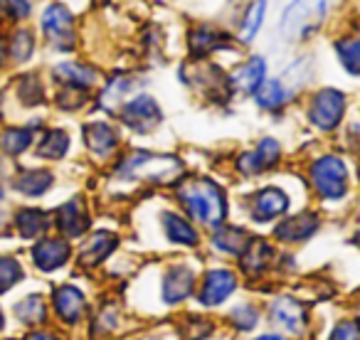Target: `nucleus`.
<instances>
[{
  "label": "nucleus",
  "instance_id": "obj_1",
  "mask_svg": "<svg viewBox=\"0 0 360 340\" xmlns=\"http://www.w3.org/2000/svg\"><path fill=\"white\" fill-rule=\"evenodd\" d=\"M335 22V0H284L271 18V37L281 45L311 47Z\"/></svg>",
  "mask_w": 360,
  "mask_h": 340
},
{
  "label": "nucleus",
  "instance_id": "obj_2",
  "mask_svg": "<svg viewBox=\"0 0 360 340\" xmlns=\"http://www.w3.org/2000/svg\"><path fill=\"white\" fill-rule=\"evenodd\" d=\"M170 190L178 202V210L191 217L200 230H212L230 217V197L225 185L215 178L186 173Z\"/></svg>",
  "mask_w": 360,
  "mask_h": 340
},
{
  "label": "nucleus",
  "instance_id": "obj_3",
  "mask_svg": "<svg viewBox=\"0 0 360 340\" xmlns=\"http://www.w3.org/2000/svg\"><path fill=\"white\" fill-rule=\"evenodd\" d=\"M188 173L186 160L175 153L136 148L119 155L114 165V178L121 183H143L155 188H173Z\"/></svg>",
  "mask_w": 360,
  "mask_h": 340
},
{
  "label": "nucleus",
  "instance_id": "obj_4",
  "mask_svg": "<svg viewBox=\"0 0 360 340\" xmlns=\"http://www.w3.org/2000/svg\"><path fill=\"white\" fill-rule=\"evenodd\" d=\"M183 55L191 60H235L242 52L230 25L215 18H191L183 25Z\"/></svg>",
  "mask_w": 360,
  "mask_h": 340
},
{
  "label": "nucleus",
  "instance_id": "obj_5",
  "mask_svg": "<svg viewBox=\"0 0 360 340\" xmlns=\"http://www.w3.org/2000/svg\"><path fill=\"white\" fill-rule=\"evenodd\" d=\"M350 109V91L338 84H319L306 91L304 119L321 136H333L343 129Z\"/></svg>",
  "mask_w": 360,
  "mask_h": 340
},
{
  "label": "nucleus",
  "instance_id": "obj_6",
  "mask_svg": "<svg viewBox=\"0 0 360 340\" xmlns=\"http://www.w3.org/2000/svg\"><path fill=\"white\" fill-rule=\"evenodd\" d=\"M309 190L321 200V205L343 202L350 190V165L340 153H321L306 165Z\"/></svg>",
  "mask_w": 360,
  "mask_h": 340
},
{
  "label": "nucleus",
  "instance_id": "obj_7",
  "mask_svg": "<svg viewBox=\"0 0 360 340\" xmlns=\"http://www.w3.org/2000/svg\"><path fill=\"white\" fill-rule=\"evenodd\" d=\"M180 84L188 89L202 94L207 101H217V104H227L235 99L232 94L230 79H227V65L217 60H191L183 57L175 70Z\"/></svg>",
  "mask_w": 360,
  "mask_h": 340
},
{
  "label": "nucleus",
  "instance_id": "obj_8",
  "mask_svg": "<svg viewBox=\"0 0 360 340\" xmlns=\"http://www.w3.org/2000/svg\"><path fill=\"white\" fill-rule=\"evenodd\" d=\"M274 0H232V13L225 18L242 50H252L269 32Z\"/></svg>",
  "mask_w": 360,
  "mask_h": 340
},
{
  "label": "nucleus",
  "instance_id": "obj_9",
  "mask_svg": "<svg viewBox=\"0 0 360 340\" xmlns=\"http://www.w3.org/2000/svg\"><path fill=\"white\" fill-rule=\"evenodd\" d=\"M40 32L42 40L50 50L72 55L79 42V30H77V15L67 3L55 0L47 3L40 13Z\"/></svg>",
  "mask_w": 360,
  "mask_h": 340
},
{
  "label": "nucleus",
  "instance_id": "obj_10",
  "mask_svg": "<svg viewBox=\"0 0 360 340\" xmlns=\"http://www.w3.org/2000/svg\"><path fill=\"white\" fill-rule=\"evenodd\" d=\"M271 74V60L266 52L257 50H242L235 60L227 65V79H230L232 94L242 99H252L257 89L266 81Z\"/></svg>",
  "mask_w": 360,
  "mask_h": 340
},
{
  "label": "nucleus",
  "instance_id": "obj_11",
  "mask_svg": "<svg viewBox=\"0 0 360 340\" xmlns=\"http://www.w3.org/2000/svg\"><path fill=\"white\" fill-rule=\"evenodd\" d=\"M116 121L124 126L129 133L134 136H150L153 131H158L165 121V111L160 106V101L150 94L148 89L136 91L131 99H126L121 104V109L116 111Z\"/></svg>",
  "mask_w": 360,
  "mask_h": 340
},
{
  "label": "nucleus",
  "instance_id": "obj_12",
  "mask_svg": "<svg viewBox=\"0 0 360 340\" xmlns=\"http://www.w3.org/2000/svg\"><path fill=\"white\" fill-rule=\"evenodd\" d=\"M328 52L340 74L360 81V25L355 18L345 15L343 25H333L326 35Z\"/></svg>",
  "mask_w": 360,
  "mask_h": 340
},
{
  "label": "nucleus",
  "instance_id": "obj_13",
  "mask_svg": "<svg viewBox=\"0 0 360 340\" xmlns=\"http://www.w3.org/2000/svg\"><path fill=\"white\" fill-rule=\"evenodd\" d=\"M291 210H294V200H291L289 190H286L284 185H276V183H266V185L257 188L245 200L247 220L259 227H264V225L274 227L276 222L289 215Z\"/></svg>",
  "mask_w": 360,
  "mask_h": 340
},
{
  "label": "nucleus",
  "instance_id": "obj_14",
  "mask_svg": "<svg viewBox=\"0 0 360 340\" xmlns=\"http://www.w3.org/2000/svg\"><path fill=\"white\" fill-rule=\"evenodd\" d=\"M281 160H284V143L274 136H262L252 148L237 155L235 170L245 181H255V178H262L274 168H279Z\"/></svg>",
  "mask_w": 360,
  "mask_h": 340
},
{
  "label": "nucleus",
  "instance_id": "obj_15",
  "mask_svg": "<svg viewBox=\"0 0 360 340\" xmlns=\"http://www.w3.org/2000/svg\"><path fill=\"white\" fill-rule=\"evenodd\" d=\"M323 227V215L316 210H291L286 217H281L274 227H271V237H274L279 244L294 247V244H304V242L314 240L316 235Z\"/></svg>",
  "mask_w": 360,
  "mask_h": 340
},
{
  "label": "nucleus",
  "instance_id": "obj_16",
  "mask_svg": "<svg viewBox=\"0 0 360 340\" xmlns=\"http://www.w3.org/2000/svg\"><path fill=\"white\" fill-rule=\"evenodd\" d=\"M143 89V74L139 70H116L109 77H104L99 91V109L106 111L109 116H116L126 99Z\"/></svg>",
  "mask_w": 360,
  "mask_h": 340
},
{
  "label": "nucleus",
  "instance_id": "obj_17",
  "mask_svg": "<svg viewBox=\"0 0 360 340\" xmlns=\"http://www.w3.org/2000/svg\"><path fill=\"white\" fill-rule=\"evenodd\" d=\"M52 79L60 86H72V89L91 91L104 81V72L94 62L84 60H62L52 67Z\"/></svg>",
  "mask_w": 360,
  "mask_h": 340
},
{
  "label": "nucleus",
  "instance_id": "obj_18",
  "mask_svg": "<svg viewBox=\"0 0 360 340\" xmlns=\"http://www.w3.org/2000/svg\"><path fill=\"white\" fill-rule=\"evenodd\" d=\"M84 145L94 158H111L121 148V133L111 119H94L86 121L82 129Z\"/></svg>",
  "mask_w": 360,
  "mask_h": 340
},
{
  "label": "nucleus",
  "instance_id": "obj_19",
  "mask_svg": "<svg viewBox=\"0 0 360 340\" xmlns=\"http://www.w3.org/2000/svg\"><path fill=\"white\" fill-rule=\"evenodd\" d=\"M160 230H163V237L170 244L186 247V249H195L202 240L200 227L175 207L160 212Z\"/></svg>",
  "mask_w": 360,
  "mask_h": 340
},
{
  "label": "nucleus",
  "instance_id": "obj_20",
  "mask_svg": "<svg viewBox=\"0 0 360 340\" xmlns=\"http://www.w3.org/2000/svg\"><path fill=\"white\" fill-rule=\"evenodd\" d=\"M296 96H299V94H296V91L291 89V86L286 84L279 74H269L264 84H262L259 89L252 94L250 101L259 111H264V114H281L286 106L294 104Z\"/></svg>",
  "mask_w": 360,
  "mask_h": 340
},
{
  "label": "nucleus",
  "instance_id": "obj_21",
  "mask_svg": "<svg viewBox=\"0 0 360 340\" xmlns=\"http://www.w3.org/2000/svg\"><path fill=\"white\" fill-rule=\"evenodd\" d=\"M55 225L65 240H82L89 232V212H86V202L82 197H72L65 205L57 207L55 212Z\"/></svg>",
  "mask_w": 360,
  "mask_h": 340
},
{
  "label": "nucleus",
  "instance_id": "obj_22",
  "mask_svg": "<svg viewBox=\"0 0 360 340\" xmlns=\"http://www.w3.org/2000/svg\"><path fill=\"white\" fill-rule=\"evenodd\" d=\"M210 232V244L215 251H220V254H227V256H240L242 251H245L247 242L252 240V232L247 230L245 225H235V222H222V225L212 227Z\"/></svg>",
  "mask_w": 360,
  "mask_h": 340
},
{
  "label": "nucleus",
  "instance_id": "obj_23",
  "mask_svg": "<svg viewBox=\"0 0 360 340\" xmlns=\"http://www.w3.org/2000/svg\"><path fill=\"white\" fill-rule=\"evenodd\" d=\"M116 247H119V235L109 230H96L91 235H84V242L79 247V261L84 266H96L114 254Z\"/></svg>",
  "mask_w": 360,
  "mask_h": 340
},
{
  "label": "nucleus",
  "instance_id": "obj_24",
  "mask_svg": "<svg viewBox=\"0 0 360 340\" xmlns=\"http://www.w3.org/2000/svg\"><path fill=\"white\" fill-rule=\"evenodd\" d=\"M72 256V247L70 240L65 237H45L35 244L32 249V259L40 266L42 271H55L60 266H65Z\"/></svg>",
  "mask_w": 360,
  "mask_h": 340
},
{
  "label": "nucleus",
  "instance_id": "obj_25",
  "mask_svg": "<svg viewBox=\"0 0 360 340\" xmlns=\"http://www.w3.org/2000/svg\"><path fill=\"white\" fill-rule=\"evenodd\" d=\"M240 266L242 271H247V274H262V271L269 266V261L274 259V244H271L266 237L262 235H252V240L247 242L245 251H242L240 256Z\"/></svg>",
  "mask_w": 360,
  "mask_h": 340
},
{
  "label": "nucleus",
  "instance_id": "obj_26",
  "mask_svg": "<svg viewBox=\"0 0 360 340\" xmlns=\"http://www.w3.org/2000/svg\"><path fill=\"white\" fill-rule=\"evenodd\" d=\"M235 286H237V276L230 269H212L207 271L205 281H202L200 301L205 306H217L235 291Z\"/></svg>",
  "mask_w": 360,
  "mask_h": 340
},
{
  "label": "nucleus",
  "instance_id": "obj_27",
  "mask_svg": "<svg viewBox=\"0 0 360 340\" xmlns=\"http://www.w3.org/2000/svg\"><path fill=\"white\" fill-rule=\"evenodd\" d=\"M195 289V274H193L191 266L186 264H175L165 271L163 279V299L168 303H178V301L188 299Z\"/></svg>",
  "mask_w": 360,
  "mask_h": 340
},
{
  "label": "nucleus",
  "instance_id": "obj_28",
  "mask_svg": "<svg viewBox=\"0 0 360 340\" xmlns=\"http://www.w3.org/2000/svg\"><path fill=\"white\" fill-rule=\"evenodd\" d=\"M165 42H168V27L163 22L146 20L136 32V45L143 52L146 60H155V57L165 55Z\"/></svg>",
  "mask_w": 360,
  "mask_h": 340
},
{
  "label": "nucleus",
  "instance_id": "obj_29",
  "mask_svg": "<svg viewBox=\"0 0 360 340\" xmlns=\"http://www.w3.org/2000/svg\"><path fill=\"white\" fill-rule=\"evenodd\" d=\"M15 227L25 240H37L50 230L52 220L47 212L37 210V207H27V210H20L15 215Z\"/></svg>",
  "mask_w": 360,
  "mask_h": 340
},
{
  "label": "nucleus",
  "instance_id": "obj_30",
  "mask_svg": "<svg viewBox=\"0 0 360 340\" xmlns=\"http://www.w3.org/2000/svg\"><path fill=\"white\" fill-rule=\"evenodd\" d=\"M55 306H57V313L67 323H75L84 313V294L79 289H75V286H62L55 294Z\"/></svg>",
  "mask_w": 360,
  "mask_h": 340
},
{
  "label": "nucleus",
  "instance_id": "obj_31",
  "mask_svg": "<svg viewBox=\"0 0 360 340\" xmlns=\"http://www.w3.org/2000/svg\"><path fill=\"white\" fill-rule=\"evenodd\" d=\"M55 178L50 170H25L15 178V190L27 197H40L52 188Z\"/></svg>",
  "mask_w": 360,
  "mask_h": 340
},
{
  "label": "nucleus",
  "instance_id": "obj_32",
  "mask_svg": "<svg viewBox=\"0 0 360 340\" xmlns=\"http://www.w3.org/2000/svg\"><path fill=\"white\" fill-rule=\"evenodd\" d=\"M274 318L279 320L286 330H291V333H301V328H304V308H301L294 299H289V296L276 299Z\"/></svg>",
  "mask_w": 360,
  "mask_h": 340
},
{
  "label": "nucleus",
  "instance_id": "obj_33",
  "mask_svg": "<svg viewBox=\"0 0 360 340\" xmlns=\"http://www.w3.org/2000/svg\"><path fill=\"white\" fill-rule=\"evenodd\" d=\"M67 150H70V136H67V131H62V129L47 131V133L42 136L40 145H37V155H40V158H47V160L65 158Z\"/></svg>",
  "mask_w": 360,
  "mask_h": 340
},
{
  "label": "nucleus",
  "instance_id": "obj_34",
  "mask_svg": "<svg viewBox=\"0 0 360 340\" xmlns=\"http://www.w3.org/2000/svg\"><path fill=\"white\" fill-rule=\"evenodd\" d=\"M32 138H35L32 129H8L0 138V148L8 155H20L32 145Z\"/></svg>",
  "mask_w": 360,
  "mask_h": 340
},
{
  "label": "nucleus",
  "instance_id": "obj_35",
  "mask_svg": "<svg viewBox=\"0 0 360 340\" xmlns=\"http://www.w3.org/2000/svg\"><path fill=\"white\" fill-rule=\"evenodd\" d=\"M35 45H37L35 32L27 30V27H20L11 40V57L15 62H27L35 55Z\"/></svg>",
  "mask_w": 360,
  "mask_h": 340
},
{
  "label": "nucleus",
  "instance_id": "obj_36",
  "mask_svg": "<svg viewBox=\"0 0 360 340\" xmlns=\"http://www.w3.org/2000/svg\"><path fill=\"white\" fill-rule=\"evenodd\" d=\"M18 96L25 106H37L45 99V91H42V84L37 79V74H25L20 81H18Z\"/></svg>",
  "mask_w": 360,
  "mask_h": 340
},
{
  "label": "nucleus",
  "instance_id": "obj_37",
  "mask_svg": "<svg viewBox=\"0 0 360 340\" xmlns=\"http://www.w3.org/2000/svg\"><path fill=\"white\" fill-rule=\"evenodd\" d=\"M15 313L22 323H40V320H45V303L40 296H27L15 306Z\"/></svg>",
  "mask_w": 360,
  "mask_h": 340
},
{
  "label": "nucleus",
  "instance_id": "obj_38",
  "mask_svg": "<svg viewBox=\"0 0 360 340\" xmlns=\"http://www.w3.org/2000/svg\"><path fill=\"white\" fill-rule=\"evenodd\" d=\"M89 101V91H82V89H72V86H60L57 91V104L67 111H75L82 109V106Z\"/></svg>",
  "mask_w": 360,
  "mask_h": 340
},
{
  "label": "nucleus",
  "instance_id": "obj_39",
  "mask_svg": "<svg viewBox=\"0 0 360 340\" xmlns=\"http://www.w3.org/2000/svg\"><path fill=\"white\" fill-rule=\"evenodd\" d=\"M20 276H22V269L15 259H11V256H0V294L11 289L13 284H18Z\"/></svg>",
  "mask_w": 360,
  "mask_h": 340
},
{
  "label": "nucleus",
  "instance_id": "obj_40",
  "mask_svg": "<svg viewBox=\"0 0 360 340\" xmlns=\"http://www.w3.org/2000/svg\"><path fill=\"white\" fill-rule=\"evenodd\" d=\"M3 8H6L15 20H27L32 13L30 0H3Z\"/></svg>",
  "mask_w": 360,
  "mask_h": 340
},
{
  "label": "nucleus",
  "instance_id": "obj_41",
  "mask_svg": "<svg viewBox=\"0 0 360 340\" xmlns=\"http://www.w3.org/2000/svg\"><path fill=\"white\" fill-rule=\"evenodd\" d=\"M333 340H360V320H345L335 328Z\"/></svg>",
  "mask_w": 360,
  "mask_h": 340
},
{
  "label": "nucleus",
  "instance_id": "obj_42",
  "mask_svg": "<svg viewBox=\"0 0 360 340\" xmlns=\"http://www.w3.org/2000/svg\"><path fill=\"white\" fill-rule=\"evenodd\" d=\"M232 318H235V323L240 325V328H252V325L257 323V313H255V308H237L235 313H232Z\"/></svg>",
  "mask_w": 360,
  "mask_h": 340
},
{
  "label": "nucleus",
  "instance_id": "obj_43",
  "mask_svg": "<svg viewBox=\"0 0 360 340\" xmlns=\"http://www.w3.org/2000/svg\"><path fill=\"white\" fill-rule=\"evenodd\" d=\"M345 15L355 18V20H360V0H348V8H345Z\"/></svg>",
  "mask_w": 360,
  "mask_h": 340
},
{
  "label": "nucleus",
  "instance_id": "obj_44",
  "mask_svg": "<svg viewBox=\"0 0 360 340\" xmlns=\"http://www.w3.org/2000/svg\"><path fill=\"white\" fill-rule=\"evenodd\" d=\"M27 340H57L55 335H50V333H32Z\"/></svg>",
  "mask_w": 360,
  "mask_h": 340
},
{
  "label": "nucleus",
  "instance_id": "obj_45",
  "mask_svg": "<svg viewBox=\"0 0 360 340\" xmlns=\"http://www.w3.org/2000/svg\"><path fill=\"white\" fill-rule=\"evenodd\" d=\"M6 55H8V50H6V45H3V40H0V65L6 62Z\"/></svg>",
  "mask_w": 360,
  "mask_h": 340
},
{
  "label": "nucleus",
  "instance_id": "obj_46",
  "mask_svg": "<svg viewBox=\"0 0 360 340\" xmlns=\"http://www.w3.org/2000/svg\"><path fill=\"white\" fill-rule=\"evenodd\" d=\"M257 340H284V338H279V335H264V338H257Z\"/></svg>",
  "mask_w": 360,
  "mask_h": 340
},
{
  "label": "nucleus",
  "instance_id": "obj_47",
  "mask_svg": "<svg viewBox=\"0 0 360 340\" xmlns=\"http://www.w3.org/2000/svg\"><path fill=\"white\" fill-rule=\"evenodd\" d=\"M0 328H3V313H0Z\"/></svg>",
  "mask_w": 360,
  "mask_h": 340
},
{
  "label": "nucleus",
  "instance_id": "obj_48",
  "mask_svg": "<svg viewBox=\"0 0 360 340\" xmlns=\"http://www.w3.org/2000/svg\"><path fill=\"white\" fill-rule=\"evenodd\" d=\"M358 244H360V232H358Z\"/></svg>",
  "mask_w": 360,
  "mask_h": 340
},
{
  "label": "nucleus",
  "instance_id": "obj_49",
  "mask_svg": "<svg viewBox=\"0 0 360 340\" xmlns=\"http://www.w3.org/2000/svg\"><path fill=\"white\" fill-rule=\"evenodd\" d=\"M358 114H360V106H358Z\"/></svg>",
  "mask_w": 360,
  "mask_h": 340
},
{
  "label": "nucleus",
  "instance_id": "obj_50",
  "mask_svg": "<svg viewBox=\"0 0 360 340\" xmlns=\"http://www.w3.org/2000/svg\"><path fill=\"white\" fill-rule=\"evenodd\" d=\"M358 25H360V20H358Z\"/></svg>",
  "mask_w": 360,
  "mask_h": 340
}]
</instances>
